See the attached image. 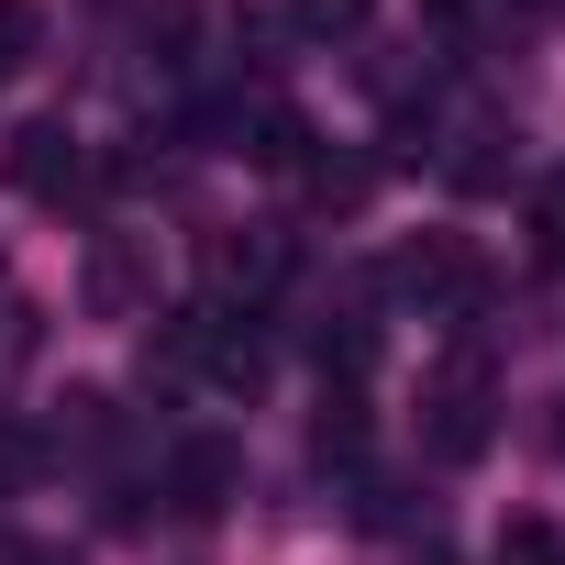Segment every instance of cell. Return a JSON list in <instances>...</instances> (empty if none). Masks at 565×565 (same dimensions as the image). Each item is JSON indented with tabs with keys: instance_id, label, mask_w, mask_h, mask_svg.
Segmentation results:
<instances>
[{
	"instance_id": "6da1fadb",
	"label": "cell",
	"mask_w": 565,
	"mask_h": 565,
	"mask_svg": "<svg viewBox=\"0 0 565 565\" xmlns=\"http://www.w3.org/2000/svg\"><path fill=\"white\" fill-rule=\"evenodd\" d=\"M388 289H399V300H422V311H477L488 266H477V244H466V233H422V244H399V255H388Z\"/></svg>"
},
{
	"instance_id": "7a4b0ae2",
	"label": "cell",
	"mask_w": 565,
	"mask_h": 565,
	"mask_svg": "<svg viewBox=\"0 0 565 565\" xmlns=\"http://www.w3.org/2000/svg\"><path fill=\"white\" fill-rule=\"evenodd\" d=\"M0 178H12L23 200H67V189H89V145L67 122H23L12 145H0Z\"/></svg>"
},
{
	"instance_id": "3957f363",
	"label": "cell",
	"mask_w": 565,
	"mask_h": 565,
	"mask_svg": "<svg viewBox=\"0 0 565 565\" xmlns=\"http://www.w3.org/2000/svg\"><path fill=\"white\" fill-rule=\"evenodd\" d=\"M233 488H244V455H233L222 433H189V444L167 455V499H178L189 521H211V510H222Z\"/></svg>"
},
{
	"instance_id": "277c9868",
	"label": "cell",
	"mask_w": 565,
	"mask_h": 565,
	"mask_svg": "<svg viewBox=\"0 0 565 565\" xmlns=\"http://www.w3.org/2000/svg\"><path fill=\"white\" fill-rule=\"evenodd\" d=\"M510 145H521V134H499V122H477V134H455V156H444V178H455L466 200H488V189H510V167H521Z\"/></svg>"
},
{
	"instance_id": "5b68a950",
	"label": "cell",
	"mask_w": 565,
	"mask_h": 565,
	"mask_svg": "<svg viewBox=\"0 0 565 565\" xmlns=\"http://www.w3.org/2000/svg\"><path fill=\"white\" fill-rule=\"evenodd\" d=\"M233 134H244V156H255V167H277V178H300V167H311V122H300L289 100H266V111H255V122H233Z\"/></svg>"
},
{
	"instance_id": "8992f818",
	"label": "cell",
	"mask_w": 565,
	"mask_h": 565,
	"mask_svg": "<svg viewBox=\"0 0 565 565\" xmlns=\"http://www.w3.org/2000/svg\"><path fill=\"white\" fill-rule=\"evenodd\" d=\"M134 300H145V266H134V244H100V255H89V311H100V322H122Z\"/></svg>"
},
{
	"instance_id": "52a82bcc",
	"label": "cell",
	"mask_w": 565,
	"mask_h": 565,
	"mask_svg": "<svg viewBox=\"0 0 565 565\" xmlns=\"http://www.w3.org/2000/svg\"><path fill=\"white\" fill-rule=\"evenodd\" d=\"M311 455H322V466H355V455H366V399H355V388H333V399H322Z\"/></svg>"
},
{
	"instance_id": "ba28073f",
	"label": "cell",
	"mask_w": 565,
	"mask_h": 565,
	"mask_svg": "<svg viewBox=\"0 0 565 565\" xmlns=\"http://www.w3.org/2000/svg\"><path fill=\"white\" fill-rule=\"evenodd\" d=\"M300 178H311V200H322V211H355V200L377 189V167H355V156H311Z\"/></svg>"
},
{
	"instance_id": "9c48e42d",
	"label": "cell",
	"mask_w": 565,
	"mask_h": 565,
	"mask_svg": "<svg viewBox=\"0 0 565 565\" xmlns=\"http://www.w3.org/2000/svg\"><path fill=\"white\" fill-rule=\"evenodd\" d=\"M322 366H333V377H366V366H377V322H355V311L322 322Z\"/></svg>"
},
{
	"instance_id": "30bf717a",
	"label": "cell",
	"mask_w": 565,
	"mask_h": 565,
	"mask_svg": "<svg viewBox=\"0 0 565 565\" xmlns=\"http://www.w3.org/2000/svg\"><path fill=\"white\" fill-rule=\"evenodd\" d=\"M532 255H543V266H565V167H554V178H532Z\"/></svg>"
},
{
	"instance_id": "8fae6325",
	"label": "cell",
	"mask_w": 565,
	"mask_h": 565,
	"mask_svg": "<svg viewBox=\"0 0 565 565\" xmlns=\"http://www.w3.org/2000/svg\"><path fill=\"white\" fill-rule=\"evenodd\" d=\"M366 12H377V0H289V23H300V34H322V45L366 34Z\"/></svg>"
},
{
	"instance_id": "7c38bea8",
	"label": "cell",
	"mask_w": 565,
	"mask_h": 565,
	"mask_svg": "<svg viewBox=\"0 0 565 565\" xmlns=\"http://www.w3.org/2000/svg\"><path fill=\"white\" fill-rule=\"evenodd\" d=\"M499 565H565V532L554 521H510L499 532Z\"/></svg>"
},
{
	"instance_id": "4fadbf2b",
	"label": "cell",
	"mask_w": 565,
	"mask_h": 565,
	"mask_svg": "<svg viewBox=\"0 0 565 565\" xmlns=\"http://www.w3.org/2000/svg\"><path fill=\"white\" fill-rule=\"evenodd\" d=\"M34 34H45L34 0H0V67H23V56H34Z\"/></svg>"
},
{
	"instance_id": "5bb4252c",
	"label": "cell",
	"mask_w": 565,
	"mask_h": 565,
	"mask_svg": "<svg viewBox=\"0 0 565 565\" xmlns=\"http://www.w3.org/2000/svg\"><path fill=\"white\" fill-rule=\"evenodd\" d=\"M422 12H433V23H466V12H488V0H422Z\"/></svg>"
}]
</instances>
